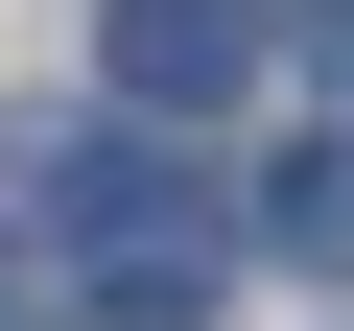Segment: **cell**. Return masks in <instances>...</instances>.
<instances>
[{
  "label": "cell",
  "instance_id": "cell-1",
  "mask_svg": "<svg viewBox=\"0 0 354 331\" xmlns=\"http://www.w3.org/2000/svg\"><path fill=\"white\" fill-rule=\"evenodd\" d=\"M213 260H236V213H213L165 142H71V284H95L118 331H189Z\"/></svg>",
  "mask_w": 354,
  "mask_h": 331
},
{
  "label": "cell",
  "instance_id": "cell-2",
  "mask_svg": "<svg viewBox=\"0 0 354 331\" xmlns=\"http://www.w3.org/2000/svg\"><path fill=\"white\" fill-rule=\"evenodd\" d=\"M95 71H118V95H142V142H165V118L260 95V0H95Z\"/></svg>",
  "mask_w": 354,
  "mask_h": 331
},
{
  "label": "cell",
  "instance_id": "cell-3",
  "mask_svg": "<svg viewBox=\"0 0 354 331\" xmlns=\"http://www.w3.org/2000/svg\"><path fill=\"white\" fill-rule=\"evenodd\" d=\"M260 213H283V260H354V142H307L283 190H260Z\"/></svg>",
  "mask_w": 354,
  "mask_h": 331
},
{
  "label": "cell",
  "instance_id": "cell-4",
  "mask_svg": "<svg viewBox=\"0 0 354 331\" xmlns=\"http://www.w3.org/2000/svg\"><path fill=\"white\" fill-rule=\"evenodd\" d=\"M0 331H48V284H24V260H0Z\"/></svg>",
  "mask_w": 354,
  "mask_h": 331
}]
</instances>
